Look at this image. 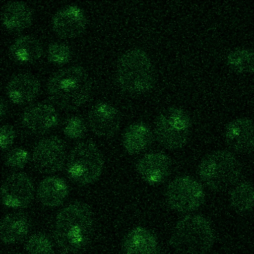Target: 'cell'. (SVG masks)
Wrapping results in <instances>:
<instances>
[{"label":"cell","instance_id":"cell-1","mask_svg":"<svg viewBox=\"0 0 254 254\" xmlns=\"http://www.w3.org/2000/svg\"><path fill=\"white\" fill-rule=\"evenodd\" d=\"M93 211L84 202L76 201L62 209L54 226L55 240L64 251L75 253L90 242L94 228Z\"/></svg>","mask_w":254,"mask_h":254},{"label":"cell","instance_id":"cell-2","mask_svg":"<svg viewBox=\"0 0 254 254\" xmlns=\"http://www.w3.org/2000/svg\"><path fill=\"white\" fill-rule=\"evenodd\" d=\"M47 93L51 101L62 109L76 110L88 100L91 92L90 78L83 68L72 66L60 69L50 77Z\"/></svg>","mask_w":254,"mask_h":254},{"label":"cell","instance_id":"cell-3","mask_svg":"<svg viewBox=\"0 0 254 254\" xmlns=\"http://www.w3.org/2000/svg\"><path fill=\"white\" fill-rule=\"evenodd\" d=\"M214 230L209 221L201 215L186 216L176 224L170 240L178 253L204 254L212 247Z\"/></svg>","mask_w":254,"mask_h":254},{"label":"cell","instance_id":"cell-4","mask_svg":"<svg viewBox=\"0 0 254 254\" xmlns=\"http://www.w3.org/2000/svg\"><path fill=\"white\" fill-rule=\"evenodd\" d=\"M116 80L124 91L132 94H142L153 87L155 74L147 54L134 49L126 52L117 63Z\"/></svg>","mask_w":254,"mask_h":254},{"label":"cell","instance_id":"cell-5","mask_svg":"<svg viewBox=\"0 0 254 254\" xmlns=\"http://www.w3.org/2000/svg\"><path fill=\"white\" fill-rule=\"evenodd\" d=\"M201 181L209 189L223 191L234 185L241 177L242 169L236 156L226 150H218L206 155L197 170Z\"/></svg>","mask_w":254,"mask_h":254},{"label":"cell","instance_id":"cell-6","mask_svg":"<svg viewBox=\"0 0 254 254\" xmlns=\"http://www.w3.org/2000/svg\"><path fill=\"white\" fill-rule=\"evenodd\" d=\"M191 121L188 114L178 107L168 108L156 117L154 133L163 147L178 150L187 143L190 133Z\"/></svg>","mask_w":254,"mask_h":254},{"label":"cell","instance_id":"cell-7","mask_svg":"<svg viewBox=\"0 0 254 254\" xmlns=\"http://www.w3.org/2000/svg\"><path fill=\"white\" fill-rule=\"evenodd\" d=\"M104 167V159L93 142L84 141L77 144L70 151L67 160L69 176L76 183L87 185L96 182Z\"/></svg>","mask_w":254,"mask_h":254},{"label":"cell","instance_id":"cell-8","mask_svg":"<svg viewBox=\"0 0 254 254\" xmlns=\"http://www.w3.org/2000/svg\"><path fill=\"white\" fill-rule=\"evenodd\" d=\"M165 195L169 206L179 213L196 210L204 199V192L201 185L188 176L174 179L168 186Z\"/></svg>","mask_w":254,"mask_h":254},{"label":"cell","instance_id":"cell-9","mask_svg":"<svg viewBox=\"0 0 254 254\" xmlns=\"http://www.w3.org/2000/svg\"><path fill=\"white\" fill-rule=\"evenodd\" d=\"M65 145L59 137L51 136L40 140L35 146L32 161L41 173L53 174L61 171L66 161Z\"/></svg>","mask_w":254,"mask_h":254},{"label":"cell","instance_id":"cell-10","mask_svg":"<svg viewBox=\"0 0 254 254\" xmlns=\"http://www.w3.org/2000/svg\"><path fill=\"white\" fill-rule=\"evenodd\" d=\"M34 192L31 178L24 173H14L9 175L2 183L1 199L6 206L24 208L31 203Z\"/></svg>","mask_w":254,"mask_h":254},{"label":"cell","instance_id":"cell-11","mask_svg":"<svg viewBox=\"0 0 254 254\" xmlns=\"http://www.w3.org/2000/svg\"><path fill=\"white\" fill-rule=\"evenodd\" d=\"M92 131L101 137H110L120 129L121 118L118 109L107 102H100L92 107L88 116Z\"/></svg>","mask_w":254,"mask_h":254},{"label":"cell","instance_id":"cell-12","mask_svg":"<svg viewBox=\"0 0 254 254\" xmlns=\"http://www.w3.org/2000/svg\"><path fill=\"white\" fill-rule=\"evenodd\" d=\"M87 24L86 16L83 11L75 5L61 8L54 15L52 27L54 32L64 38H73L80 35Z\"/></svg>","mask_w":254,"mask_h":254},{"label":"cell","instance_id":"cell-13","mask_svg":"<svg viewBox=\"0 0 254 254\" xmlns=\"http://www.w3.org/2000/svg\"><path fill=\"white\" fill-rule=\"evenodd\" d=\"M224 139L228 147L242 154L252 152L254 148V127L252 120L241 117L231 121L224 130Z\"/></svg>","mask_w":254,"mask_h":254},{"label":"cell","instance_id":"cell-14","mask_svg":"<svg viewBox=\"0 0 254 254\" xmlns=\"http://www.w3.org/2000/svg\"><path fill=\"white\" fill-rule=\"evenodd\" d=\"M171 168L170 158L161 152L145 154L138 160L136 165L139 175L150 184L163 182L170 174Z\"/></svg>","mask_w":254,"mask_h":254},{"label":"cell","instance_id":"cell-15","mask_svg":"<svg viewBox=\"0 0 254 254\" xmlns=\"http://www.w3.org/2000/svg\"><path fill=\"white\" fill-rule=\"evenodd\" d=\"M59 122V115L52 106L38 103L28 108L23 114L21 122L28 130L36 134L47 132Z\"/></svg>","mask_w":254,"mask_h":254},{"label":"cell","instance_id":"cell-16","mask_svg":"<svg viewBox=\"0 0 254 254\" xmlns=\"http://www.w3.org/2000/svg\"><path fill=\"white\" fill-rule=\"evenodd\" d=\"M40 90L39 80L33 75L20 73L12 77L6 86V94L13 103L24 105L34 100Z\"/></svg>","mask_w":254,"mask_h":254},{"label":"cell","instance_id":"cell-17","mask_svg":"<svg viewBox=\"0 0 254 254\" xmlns=\"http://www.w3.org/2000/svg\"><path fill=\"white\" fill-rule=\"evenodd\" d=\"M159 246L155 235L149 230L137 226L130 230L124 237L122 250L126 254H156Z\"/></svg>","mask_w":254,"mask_h":254},{"label":"cell","instance_id":"cell-18","mask_svg":"<svg viewBox=\"0 0 254 254\" xmlns=\"http://www.w3.org/2000/svg\"><path fill=\"white\" fill-rule=\"evenodd\" d=\"M30 227V220L25 214L22 212L8 214L1 221V240L6 244L17 243L26 237Z\"/></svg>","mask_w":254,"mask_h":254},{"label":"cell","instance_id":"cell-19","mask_svg":"<svg viewBox=\"0 0 254 254\" xmlns=\"http://www.w3.org/2000/svg\"><path fill=\"white\" fill-rule=\"evenodd\" d=\"M68 194V187L62 179L50 176L40 183L37 191L39 201L44 206L57 207L62 204Z\"/></svg>","mask_w":254,"mask_h":254},{"label":"cell","instance_id":"cell-20","mask_svg":"<svg viewBox=\"0 0 254 254\" xmlns=\"http://www.w3.org/2000/svg\"><path fill=\"white\" fill-rule=\"evenodd\" d=\"M32 20L31 8L23 2H9L4 5L1 11V23L5 28L10 31L26 29L31 25Z\"/></svg>","mask_w":254,"mask_h":254},{"label":"cell","instance_id":"cell-21","mask_svg":"<svg viewBox=\"0 0 254 254\" xmlns=\"http://www.w3.org/2000/svg\"><path fill=\"white\" fill-rule=\"evenodd\" d=\"M152 137V132L145 124L133 123L124 133L123 144L127 153L135 154L145 150L151 144Z\"/></svg>","mask_w":254,"mask_h":254},{"label":"cell","instance_id":"cell-22","mask_svg":"<svg viewBox=\"0 0 254 254\" xmlns=\"http://www.w3.org/2000/svg\"><path fill=\"white\" fill-rule=\"evenodd\" d=\"M12 58L24 63L38 60L43 54V48L39 41L30 35H23L16 39L10 47Z\"/></svg>","mask_w":254,"mask_h":254},{"label":"cell","instance_id":"cell-23","mask_svg":"<svg viewBox=\"0 0 254 254\" xmlns=\"http://www.w3.org/2000/svg\"><path fill=\"white\" fill-rule=\"evenodd\" d=\"M254 193L252 185L244 182L237 185L232 190L230 202L233 208L240 214L250 213L253 208Z\"/></svg>","mask_w":254,"mask_h":254},{"label":"cell","instance_id":"cell-24","mask_svg":"<svg viewBox=\"0 0 254 254\" xmlns=\"http://www.w3.org/2000/svg\"><path fill=\"white\" fill-rule=\"evenodd\" d=\"M253 53L247 50H238L230 53L227 59L228 64L234 71L241 73L253 71Z\"/></svg>","mask_w":254,"mask_h":254},{"label":"cell","instance_id":"cell-25","mask_svg":"<svg viewBox=\"0 0 254 254\" xmlns=\"http://www.w3.org/2000/svg\"><path fill=\"white\" fill-rule=\"evenodd\" d=\"M25 248L30 254H51L53 252L51 241L42 233L32 235L27 241Z\"/></svg>","mask_w":254,"mask_h":254},{"label":"cell","instance_id":"cell-26","mask_svg":"<svg viewBox=\"0 0 254 254\" xmlns=\"http://www.w3.org/2000/svg\"><path fill=\"white\" fill-rule=\"evenodd\" d=\"M87 130L85 122L80 117L72 116L65 122L64 127V132L66 136L72 139L82 138Z\"/></svg>","mask_w":254,"mask_h":254},{"label":"cell","instance_id":"cell-27","mask_svg":"<svg viewBox=\"0 0 254 254\" xmlns=\"http://www.w3.org/2000/svg\"><path fill=\"white\" fill-rule=\"evenodd\" d=\"M49 61L56 64H63L67 63L71 57V51L65 44L60 42L51 44L48 49Z\"/></svg>","mask_w":254,"mask_h":254},{"label":"cell","instance_id":"cell-28","mask_svg":"<svg viewBox=\"0 0 254 254\" xmlns=\"http://www.w3.org/2000/svg\"><path fill=\"white\" fill-rule=\"evenodd\" d=\"M29 159L28 152L22 148H15L6 155L5 163L6 166L13 169L23 168Z\"/></svg>","mask_w":254,"mask_h":254},{"label":"cell","instance_id":"cell-29","mask_svg":"<svg viewBox=\"0 0 254 254\" xmlns=\"http://www.w3.org/2000/svg\"><path fill=\"white\" fill-rule=\"evenodd\" d=\"M0 136L1 149L5 150L10 146L14 139L15 130L10 125H3L0 128Z\"/></svg>","mask_w":254,"mask_h":254},{"label":"cell","instance_id":"cell-30","mask_svg":"<svg viewBox=\"0 0 254 254\" xmlns=\"http://www.w3.org/2000/svg\"><path fill=\"white\" fill-rule=\"evenodd\" d=\"M6 112V106L4 101L1 100L0 102V117L2 118L5 115Z\"/></svg>","mask_w":254,"mask_h":254}]
</instances>
